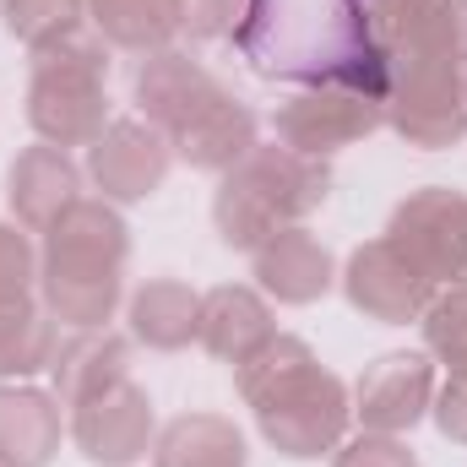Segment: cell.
Returning a JSON list of instances; mask_svg holds the SVG:
<instances>
[{
  "label": "cell",
  "mask_w": 467,
  "mask_h": 467,
  "mask_svg": "<svg viewBox=\"0 0 467 467\" xmlns=\"http://www.w3.org/2000/svg\"><path fill=\"white\" fill-rule=\"evenodd\" d=\"M234 49L266 82L353 88L386 104V60L364 0H244Z\"/></svg>",
  "instance_id": "6da1fadb"
},
{
  "label": "cell",
  "mask_w": 467,
  "mask_h": 467,
  "mask_svg": "<svg viewBox=\"0 0 467 467\" xmlns=\"http://www.w3.org/2000/svg\"><path fill=\"white\" fill-rule=\"evenodd\" d=\"M239 391L255 408L261 435L283 457H327L348 430V391L299 337H272L239 364Z\"/></svg>",
  "instance_id": "7a4b0ae2"
},
{
  "label": "cell",
  "mask_w": 467,
  "mask_h": 467,
  "mask_svg": "<svg viewBox=\"0 0 467 467\" xmlns=\"http://www.w3.org/2000/svg\"><path fill=\"white\" fill-rule=\"evenodd\" d=\"M136 104H141L147 125H158L191 169L223 174L255 147V115L218 77H207L191 55L158 49L136 71Z\"/></svg>",
  "instance_id": "3957f363"
},
{
  "label": "cell",
  "mask_w": 467,
  "mask_h": 467,
  "mask_svg": "<svg viewBox=\"0 0 467 467\" xmlns=\"http://www.w3.org/2000/svg\"><path fill=\"white\" fill-rule=\"evenodd\" d=\"M130 239L109 202H77L44 239V299L49 316L66 321L71 332L104 327L119 305V272H125Z\"/></svg>",
  "instance_id": "277c9868"
},
{
  "label": "cell",
  "mask_w": 467,
  "mask_h": 467,
  "mask_svg": "<svg viewBox=\"0 0 467 467\" xmlns=\"http://www.w3.org/2000/svg\"><path fill=\"white\" fill-rule=\"evenodd\" d=\"M332 191V174L321 158H305L294 147H250L234 169H223L213 218L234 250H261L277 229H294L305 213H316Z\"/></svg>",
  "instance_id": "5b68a950"
},
{
  "label": "cell",
  "mask_w": 467,
  "mask_h": 467,
  "mask_svg": "<svg viewBox=\"0 0 467 467\" xmlns=\"http://www.w3.org/2000/svg\"><path fill=\"white\" fill-rule=\"evenodd\" d=\"M109 60L93 38L71 33L49 49H33L27 119L49 147H93L109 130Z\"/></svg>",
  "instance_id": "8992f818"
},
{
  "label": "cell",
  "mask_w": 467,
  "mask_h": 467,
  "mask_svg": "<svg viewBox=\"0 0 467 467\" xmlns=\"http://www.w3.org/2000/svg\"><path fill=\"white\" fill-rule=\"evenodd\" d=\"M386 239L430 277V283H467V196L446 185L413 191L397 213Z\"/></svg>",
  "instance_id": "52a82bcc"
},
{
  "label": "cell",
  "mask_w": 467,
  "mask_h": 467,
  "mask_svg": "<svg viewBox=\"0 0 467 467\" xmlns=\"http://www.w3.org/2000/svg\"><path fill=\"white\" fill-rule=\"evenodd\" d=\"M343 294H348L353 310H364L369 321L408 327V321H424V310H430V299H435V283H430L391 239H369V244H358L348 255Z\"/></svg>",
  "instance_id": "ba28073f"
},
{
  "label": "cell",
  "mask_w": 467,
  "mask_h": 467,
  "mask_svg": "<svg viewBox=\"0 0 467 467\" xmlns=\"http://www.w3.org/2000/svg\"><path fill=\"white\" fill-rule=\"evenodd\" d=\"M386 119L380 99L353 93V88H305L299 99H288L277 109V141L305 152V158H327L337 147H348L358 136H369Z\"/></svg>",
  "instance_id": "9c48e42d"
},
{
  "label": "cell",
  "mask_w": 467,
  "mask_h": 467,
  "mask_svg": "<svg viewBox=\"0 0 467 467\" xmlns=\"http://www.w3.org/2000/svg\"><path fill=\"white\" fill-rule=\"evenodd\" d=\"M71 441L93 467H130L152 446V402L147 391L125 375L119 386L88 397L71 408Z\"/></svg>",
  "instance_id": "30bf717a"
},
{
  "label": "cell",
  "mask_w": 467,
  "mask_h": 467,
  "mask_svg": "<svg viewBox=\"0 0 467 467\" xmlns=\"http://www.w3.org/2000/svg\"><path fill=\"white\" fill-rule=\"evenodd\" d=\"M435 402V369L424 353H380L353 391V413L375 435H402L413 430Z\"/></svg>",
  "instance_id": "8fae6325"
},
{
  "label": "cell",
  "mask_w": 467,
  "mask_h": 467,
  "mask_svg": "<svg viewBox=\"0 0 467 467\" xmlns=\"http://www.w3.org/2000/svg\"><path fill=\"white\" fill-rule=\"evenodd\" d=\"M169 158H174L169 136L158 125H141V119H109V130L88 147V169L109 202L152 196L169 174Z\"/></svg>",
  "instance_id": "7c38bea8"
},
{
  "label": "cell",
  "mask_w": 467,
  "mask_h": 467,
  "mask_svg": "<svg viewBox=\"0 0 467 467\" xmlns=\"http://www.w3.org/2000/svg\"><path fill=\"white\" fill-rule=\"evenodd\" d=\"M11 213L22 218V229H38L49 234L77 202H82V174L77 163L66 158V147H27L16 163H11Z\"/></svg>",
  "instance_id": "4fadbf2b"
},
{
  "label": "cell",
  "mask_w": 467,
  "mask_h": 467,
  "mask_svg": "<svg viewBox=\"0 0 467 467\" xmlns=\"http://www.w3.org/2000/svg\"><path fill=\"white\" fill-rule=\"evenodd\" d=\"M255 277L283 305H310L332 288V255L316 234L294 223V229H277L255 250Z\"/></svg>",
  "instance_id": "5bb4252c"
},
{
  "label": "cell",
  "mask_w": 467,
  "mask_h": 467,
  "mask_svg": "<svg viewBox=\"0 0 467 467\" xmlns=\"http://www.w3.org/2000/svg\"><path fill=\"white\" fill-rule=\"evenodd\" d=\"M277 332H272V310L261 305V294H250V288H213V294H202V321H196V343L213 353V358H223V364H244L250 353H261L272 343Z\"/></svg>",
  "instance_id": "9a60e30c"
},
{
  "label": "cell",
  "mask_w": 467,
  "mask_h": 467,
  "mask_svg": "<svg viewBox=\"0 0 467 467\" xmlns=\"http://www.w3.org/2000/svg\"><path fill=\"white\" fill-rule=\"evenodd\" d=\"M49 369H55V391H60V402L77 408V402H88V397H99V391H109V386L125 380L130 353H125V343H119L115 332H104V327H82V332H71V337L55 343Z\"/></svg>",
  "instance_id": "2e32d148"
},
{
  "label": "cell",
  "mask_w": 467,
  "mask_h": 467,
  "mask_svg": "<svg viewBox=\"0 0 467 467\" xmlns=\"http://www.w3.org/2000/svg\"><path fill=\"white\" fill-rule=\"evenodd\" d=\"M60 451V408L33 386H0V467H49Z\"/></svg>",
  "instance_id": "e0dca14e"
},
{
  "label": "cell",
  "mask_w": 467,
  "mask_h": 467,
  "mask_svg": "<svg viewBox=\"0 0 467 467\" xmlns=\"http://www.w3.org/2000/svg\"><path fill=\"white\" fill-rule=\"evenodd\" d=\"M158 467H244V435L218 413H185L174 419L158 446H152Z\"/></svg>",
  "instance_id": "ac0fdd59"
},
{
  "label": "cell",
  "mask_w": 467,
  "mask_h": 467,
  "mask_svg": "<svg viewBox=\"0 0 467 467\" xmlns=\"http://www.w3.org/2000/svg\"><path fill=\"white\" fill-rule=\"evenodd\" d=\"M196 321H202V294H191L185 283L174 277H152L147 288H136L130 299V332L147 343V348H185L196 337Z\"/></svg>",
  "instance_id": "d6986e66"
},
{
  "label": "cell",
  "mask_w": 467,
  "mask_h": 467,
  "mask_svg": "<svg viewBox=\"0 0 467 467\" xmlns=\"http://www.w3.org/2000/svg\"><path fill=\"white\" fill-rule=\"evenodd\" d=\"M93 5V22H99V33L119 44V49H163L174 33H180V11H174V0H88Z\"/></svg>",
  "instance_id": "ffe728a7"
},
{
  "label": "cell",
  "mask_w": 467,
  "mask_h": 467,
  "mask_svg": "<svg viewBox=\"0 0 467 467\" xmlns=\"http://www.w3.org/2000/svg\"><path fill=\"white\" fill-rule=\"evenodd\" d=\"M55 343H60V332H55V321H49L33 299L0 305V375L22 380V375H33V369H49Z\"/></svg>",
  "instance_id": "44dd1931"
},
{
  "label": "cell",
  "mask_w": 467,
  "mask_h": 467,
  "mask_svg": "<svg viewBox=\"0 0 467 467\" xmlns=\"http://www.w3.org/2000/svg\"><path fill=\"white\" fill-rule=\"evenodd\" d=\"M0 22L27 49H49V44H60V38L77 33L82 0H0Z\"/></svg>",
  "instance_id": "7402d4cb"
},
{
  "label": "cell",
  "mask_w": 467,
  "mask_h": 467,
  "mask_svg": "<svg viewBox=\"0 0 467 467\" xmlns=\"http://www.w3.org/2000/svg\"><path fill=\"white\" fill-rule=\"evenodd\" d=\"M424 343H430V353L451 375L467 380V283H451L446 294L430 299V310H424Z\"/></svg>",
  "instance_id": "603a6c76"
},
{
  "label": "cell",
  "mask_w": 467,
  "mask_h": 467,
  "mask_svg": "<svg viewBox=\"0 0 467 467\" xmlns=\"http://www.w3.org/2000/svg\"><path fill=\"white\" fill-rule=\"evenodd\" d=\"M38 277V255L27 244V234L0 223V305L11 299H27V283Z\"/></svg>",
  "instance_id": "cb8c5ba5"
},
{
  "label": "cell",
  "mask_w": 467,
  "mask_h": 467,
  "mask_svg": "<svg viewBox=\"0 0 467 467\" xmlns=\"http://www.w3.org/2000/svg\"><path fill=\"white\" fill-rule=\"evenodd\" d=\"M174 11H180V27L191 38H234L244 0H174Z\"/></svg>",
  "instance_id": "d4e9b609"
},
{
  "label": "cell",
  "mask_w": 467,
  "mask_h": 467,
  "mask_svg": "<svg viewBox=\"0 0 467 467\" xmlns=\"http://www.w3.org/2000/svg\"><path fill=\"white\" fill-rule=\"evenodd\" d=\"M332 467H419V457H413L397 435H375V430H364L358 441H348V446L337 451V462Z\"/></svg>",
  "instance_id": "484cf974"
},
{
  "label": "cell",
  "mask_w": 467,
  "mask_h": 467,
  "mask_svg": "<svg viewBox=\"0 0 467 467\" xmlns=\"http://www.w3.org/2000/svg\"><path fill=\"white\" fill-rule=\"evenodd\" d=\"M430 408H435L441 435H446V441H457V446H467V380H462V375H451Z\"/></svg>",
  "instance_id": "4316f807"
}]
</instances>
